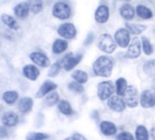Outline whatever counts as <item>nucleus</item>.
Returning a JSON list of instances; mask_svg holds the SVG:
<instances>
[{
    "instance_id": "obj_20",
    "label": "nucleus",
    "mask_w": 155,
    "mask_h": 140,
    "mask_svg": "<svg viewBox=\"0 0 155 140\" xmlns=\"http://www.w3.org/2000/svg\"><path fill=\"white\" fill-rule=\"evenodd\" d=\"M135 11L136 16L141 20H150L154 16L152 10L143 4H138L135 8Z\"/></svg>"
},
{
    "instance_id": "obj_24",
    "label": "nucleus",
    "mask_w": 155,
    "mask_h": 140,
    "mask_svg": "<svg viewBox=\"0 0 155 140\" xmlns=\"http://www.w3.org/2000/svg\"><path fill=\"white\" fill-rule=\"evenodd\" d=\"M125 27L130 31V33L132 36H135V37L141 35L147 29V26H145V25L137 24V23H130V22H126Z\"/></svg>"
},
{
    "instance_id": "obj_5",
    "label": "nucleus",
    "mask_w": 155,
    "mask_h": 140,
    "mask_svg": "<svg viewBox=\"0 0 155 140\" xmlns=\"http://www.w3.org/2000/svg\"><path fill=\"white\" fill-rule=\"evenodd\" d=\"M82 59H83V55L81 53H78L75 55H73L72 53H68L61 58L60 63L62 64L63 69L68 72L73 70L81 63Z\"/></svg>"
},
{
    "instance_id": "obj_2",
    "label": "nucleus",
    "mask_w": 155,
    "mask_h": 140,
    "mask_svg": "<svg viewBox=\"0 0 155 140\" xmlns=\"http://www.w3.org/2000/svg\"><path fill=\"white\" fill-rule=\"evenodd\" d=\"M51 13L55 18L60 21H66L72 17V4L69 0H57L52 7Z\"/></svg>"
},
{
    "instance_id": "obj_16",
    "label": "nucleus",
    "mask_w": 155,
    "mask_h": 140,
    "mask_svg": "<svg viewBox=\"0 0 155 140\" xmlns=\"http://www.w3.org/2000/svg\"><path fill=\"white\" fill-rule=\"evenodd\" d=\"M1 122L6 127H15L19 123V116L15 111H7L3 114Z\"/></svg>"
},
{
    "instance_id": "obj_4",
    "label": "nucleus",
    "mask_w": 155,
    "mask_h": 140,
    "mask_svg": "<svg viewBox=\"0 0 155 140\" xmlns=\"http://www.w3.org/2000/svg\"><path fill=\"white\" fill-rule=\"evenodd\" d=\"M115 93V85L110 80H104L98 84L97 95L100 100H108Z\"/></svg>"
},
{
    "instance_id": "obj_40",
    "label": "nucleus",
    "mask_w": 155,
    "mask_h": 140,
    "mask_svg": "<svg viewBox=\"0 0 155 140\" xmlns=\"http://www.w3.org/2000/svg\"><path fill=\"white\" fill-rule=\"evenodd\" d=\"M72 137L75 139V140H88L83 135L80 134V133H74L72 135Z\"/></svg>"
},
{
    "instance_id": "obj_39",
    "label": "nucleus",
    "mask_w": 155,
    "mask_h": 140,
    "mask_svg": "<svg viewBox=\"0 0 155 140\" xmlns=\"http://www.w3.org/2000/svg\"><path fill=\"white\" fill-rule=\"evenodd\" d=\"M8 136V130L6 126H0V139H4Z\"/></svg>"
},
{
    "instance_id": "obj_33",
    "label": "nucleus",
    "mask_w": 155,
    "mask_h": 140,
    "mask_svg": "<svg viewBox=\"0 0 155 140\" xmlns=\"http://www.w3.org/2000/svg\"><path fill=\"white\" fill-rule=\"evenodd\" d=\"M27 2L29 5L31 13L37 15V14H39L43 10V8H44L43 0H28Z\"/></svg>"
},
{
    "instance_id": "obj_35",
    "label": "nucleus",
    "mask_w": 155,
    "mask_h": 140,
    "mask_svg": "<svg viewBox=\"0 0 155 140\" xmlns=\"http://www.w3.org/2000/svg\"><path fill=\"white\" fill-rule=\"evenodd\" d=\"M68 88L72 93H75V94H78V95H81V94H83L85 92V88H84L83 84H81L79 82H76L74 80L68 83Z\"/></svg>"
},
{
    "instance_id": "obj_44",
    "label": "nucleus",
    "mask_w": 155,
    "mask_h": 140,
    "mask_svg": "<svg viewBox=\"0 0 155 140\" xmlns=\"http://www.w3.org/2000/svg\"><path fill=\"white\" fill-rule=\"evenodd\" d=\"M119 1H121L123 3H129L130 1H131V0H119Z\"/></svg>"
},
{
    "instance_id": "obj_18",
    "label": "nucleus",
    "mask_w": 155,
    "mask_h": 140,
    "mask_svg": "<svg viewBox=\"0 0 155 140\" xmlns=\"http://www.w3.org/2000/svg\"><path fill=\"white\" fill-rule=\"evenodd\" d=\"M14 15L18 19L20 20H24L26 19L29 14H30V8H29V5L28 2H20L18 4H17L13 9Z\"/></svg>"
},
{
    "instance_id": "obj_23",
    "label": "nucleus",
    "mask_w": 155,
    "mask_h": 140,
    "mask_svg": "<svg viewBox=\"0 0 155 140\" xmlns=\"http://www.w3.org/2000/svg\"><path fill=\"white\" fill-rule=\"evenodd\" d=\"M0 21H1L2 24L6 26L9 30L18 31L19 29V25L17 19L8 14H2L1 17H0Z\"/></svg>"
},
{
    "instance_id": "obj_8",
    "label": "nucleus",
    "mask_w": 155,
    "mask_h": 140,
    "mask_svg": "<svg viewBox=\"0 0 155 140\" xmlns=\"http://www.w3.org/2000/svg\"><path fill=\"white\" fill-rule=\"evenodd\" d=\"M110 17V10L109 6L105 3H101L95 9L94 20L96 21V23L100 25H104L109 21Z\"/></svg>"
},
{
    "instance_id": "obj_34",
    "label": "nucleus",
    "mask_w": 155,
    "mask_h": 140,
    "mask_svg": "<svg viewBox=\"0 0 155 140\" xmlns=\"http://www.w3.org/2000/svg\"><path fill=\"white\" fill-rule=\"evenodd\" d=\"M63 68L62 64L60 63V61H56L55 63H53L48 69V78H56L59 75L61 69Z\"/></svg>"
},
{
    "instance_id": "obj_45",
    "label": "nucleus",
    "mask_w": 155,
    "mask_h": 140,
    "mask_svg": "<svg viewBox=\"0 0 155 140\" xmlns=\"http://www.w3.org/2000/svg\"><path fill=\"white\" fill-rule=\"evenodd\" d=\"M64 140H75L72 136H69V137H67V138H65Z\"/></svg>"
},
{
    "instance_id": "obj_12",
    "label": "nucleus",
    "mask_w": 155,
    "mask_h": 140,
    "mask_svg": "<svg viewBox=\"0 0 155 140\" xmlns=\"http://www.w3.org/2000/svg\"><path fill=\"white\" fill-rule=\"evenodd\" d=\"M141 42L140 39L137 37H133L130 41V44L127 47L126 56L130 59H136L140 56L141 54Z\"/></svg>"
},
{
    "instance_id": "obj_7",
    "label": "nucleus",
    "mask_w": 155,
    "mask_h": 140,
    "mask_svg": "<svg viewBox=\"0 0 155 140\" xmlns=\"http://www.w3.org/2000/svg\"><path fill=\"white\" fill-rule=\"evenodd\" d=\"M114 40L118 46L127 48L131 41V34L126 27H120L114 33Z\"/></svg>"
},
{
    "instance_id": "obj_27",
    "label": "nucleus",
    "mask_w": 155,
    "mask_h": 140,
    "mask_svg": "<svg viewBox=\"0 0 155 140\" xmlns=\"http://www.w3.org/2000/svg\"><path fill=\"white\" fill-rule=\"evenodd\" d=\"M115 93L117 96L124 97L127 89H128V82L124 78H119L115 81Z\"/></svg>"
},
{
    "instance_id": "obj_15",
    "label": "nucleus",
    "mask_w": 155,
    "mask_h": 140,
    "mask_svg": "<svg viewBox=\"0 0 155 140\" xmlns=\"http://www.w3.org/2000/svg\"><path fill=\"white\" fill-rule=\"evenodd\" d=\"M22 75L30 81H36L40 76V70L34 64L25 65L22 68Z\"/></svg>"
},
{
    "instance_id": "obj_6",
    "label": "nucleus",
    "mask_w": 155,
    "mask_h": 140,
    "mask_svg": "<svg viewBox=\"0 0 155 140\" xmlns=\"http://www.w3.org/2000/svg\"><path fill=\"white\" fill-rule=\"evenodd\" d=\"M57 33L61 38H64L66 40H71L77 37L78 30L73 23L64 22L58 26L57 29Z\"/></svg>"
},
{
    "instance_id": "obj_9",
    "label": "nucleus",
    "mask_w": 155,
    "mask_h": 140,
    "mask_svg": "<svg viewBox=\"0 0 155 140\" xmlns=\"http://www.w3.org/2000/svg\"><path fill=\"white\" fill-rule=\"evenodd\" d=\"M127 107L130 108H135L140 104V95L138 89L134 86H129L128 89L123 97Z\"/></svg>"
},
{
    "instance_id": "obj_47",
    "label": "nucleus",
    "mask_w": 155,
    "mask_h": 140,
    "mask_svg": "<svg viewBox=\"0 0 155 140\" xmlns=\"http://www.w3.org/2000/svg\"><path fill=\"white\" fill-rule=\"evenodd\" d=\"M154 1H155V0H154Z\"/></svg>"
},
{
    "instance_id": "obj_42",
    "label": "nucleus",
    "mask_w": 155,
    "mask_h": 140,
    "mask_svg": "<svg viewBox=\"0 0 155 140\" xmlns=\"http://www.w3.org/2000/svg\"><path fill=\"white\" fill-rule=\"evenodd\" d=\"M151 88H152V90L155 91V77L153 78L152 79V85H151Z\"/></svg>"
},
{
    "instance_id": "obj_3",
    "label": "nucleus",
    "mask_w": 155,
    "mask_h": 140,
    "mask_svg": "<svg viewBox=\"0 0 155 140\" xmlns=\"http://www.w3.org/2000/svg\"><path fill=\"white\" fill-rule=\"evenodd\" d=\"M97 46L100 49V51L103 52L104 54L111 55L112 53L115 52L118 46L114 40V37L108 33H104L98 37Z\"/></svg>"
},
{
    "instance_id": "obj_25",
    "label": "nucleus",
    "mask_w": 155,
    "mask_h": 140,
    "mask_svg": "<svg viewBox=\"0 0 155 140\" xmlns=\"http://www.w3.org/2000/svg\"><path fill=\"white\" fill-rule=\"evenodd\" d=\"M19 98V94L16 90H8L3 93L2 95V99L5 102V104L8 106L14 105Z\"/></svg>"
},
{
    "instance_id": "obj_14",
    "label": "nucleus",
    "mask_w": 155,
    "mask_h": 140,
    "mask_svg": "<svg viewBox=\"0 0 155 140\" xmlns=\"http://www.w3.org/2000/svg\"><path fill=\"white\" fill-rule=\"evenodd\" d=\"M119 14L123 20L126 22H130L136 16L135 8L130 3H123L119 8Z\"/></svg>"
},
{
    "instance_id": "obj_22",
    "label": "nucleus",
    "mask_w": 155,
    "mask_h": 140,
    "mask_svg": "<svg viewBox=\"0 0 155 140\" xmlns=\"http://www.w3.org/2000/svg\"><path fill=\"white\" fill-rule=\"evenodd\" d=\"M33 107H34V100L30 97H24L20 98L18 104V111L24 115H27L29 112H31Z\"/></svg>"
},
{
    "instance_id": "obj_1",
    "label": "nucleus",
    "mask_w": 155,
    "mask_h": 140,
    "mask_svg": "<svg viewBox=\"0 0 155 140\" xmlns=\"http://www.w3.org/2000/svg\"><path fill=\"white\" fill-rule=\"evenodd\" d=\"M115 65V59L108 55L100 56L92 64V70L95 76L100 78H110Z\"/></svg>"
},
{
    "instance_id": "obj_31",
    "label": "nucleus",
    "mask_w": 155,
    "mask_h": 140,
    "mask_svg": "<svg viewBox=\"0 0 155 140\" xmlns=\"http://www.w3.org/2000/svg\"><path fill=\"white\" fill-rule=\"evenodd\" d=\"M135 139L136 140H149L150 133L147 127L143 125H139L135 129Z\"/></svg>"
},
{
    "instance_id": "obj_37",
    "label": "nucleus",
    "mask_w": 155,
    "mask_h": 140,
    "mask_svg": "<svg viewBox=\"0 0 155 140\" xmlns=\"http://www.w3.org/2000/svg\"><path fill=\"white\" fill-rule=\"evenodd\" d=\"M116 140H136L133 135L128 131H122L116 136Z\"/></svg>"
},
{
    "instance_id": "obj_46",
    "label": "nucleus",
    "mask_w": 155,
    "mask_h": 140,
    "mask_svg": "<svg viewBox=\"0 0 155 140\" xmlns=\"http://www.w3.org/2000/svg\"><path fill=\"white\" fill-rule=\"evenodd\" d=\"M1 109H2V107H1V106H0V111H1Z\"/></svg>"
},
{
    "instance_id": "obj_26",
    "label": "nucleus",
    "mask_w": 155,
    "mask_h": 140,
    "mask_svg": "<svg viewBox=\"0 0 155 140\" xmlns=\"http://www.w3.org/2000/svg\"><path fill=\"white\" fill-rule=\"evenodd\" d=\"M58 111L64 115V116H70L74 114V110L70 105V103L68 101V100H65V99H60L59 102L58 103Z\"/></svg>"
},
{
    "instance_id": "obj_28",
    "label": "nucleus",
    "mask_w": 155,
    "mask_h": 140,
    "mask_svg": "<svg viewBox=\"0 0 155 140\" xmlns=\"http://www.w3.org/2000/svg\"><path fill=\"white\" fill-rule=\"evenodd\" d=\"M71 78L74 81L81 84H86L89 80V75L81 69H76L71 73Z\"/></svg>"
},
{
    "instance_id": "obj_41",
    "label": "nucleus",
    "mask_w": 155,
    "mask_h": 140,
    "mask_svg": "<svg viewBox=\"0 0 155 140\" xmlns=\"http://www.w3.org/2000/svg\"><path fill=\"white\" fill-rule=\"evenodd\" d=\"M150 136L151 137L152 140H155V127H152L150 132Z\"/></svg>"
},
{
    "instance_id": "obj_17",
    "label": "nucleus",
    "mask_w": 155,
    "mask_h": 140,
    "mask_svg": "<svg viewBox=\"0 0 155 140\" xmlns=\"http://www.w3.org/2000/svg\"><path fill=\"white\" fill-rule=\"evenodd\" d=\"M58 88V85L51 81V80H46L42 83L40 88L36 93V97L37 98H43L49 93L55 91Z\"/></svg>"
},
{
    "instance_id": "obj_36",
    "label": "nucleus",
    "mask_w": 155,
    "mask_h": 140,
    "mask_svg": "<svg viewBox=\"0 0 155 140\" xmlns=\"http://www.w3.org/2000/svg\"><path fill=\"white\" fill-rule=\"evenodd\" d=\"M26 140H47L49 135L44 132H29L26 135Z\"/></svg>"
},
{
    "instance_id": "obj_30",
    "label": "nucleus",
    "mask_w": 155,
    "mask_h": 140,
    "mask_svg": "<svg viewBox=\"0 0 155 140\" xmlns=\"http://www.w3.org/2000/svg\"><path fill=\"white\" fill-rule=\"evenodd\" d=\"M140 42H141V49H142V52L144 53V55L151 56L154 53V46L151 44L150 40L147 37L142 36L140 37Z\"/></svg>"
},
{
    "instance_id": "obj_13",
    "label": "nucleus",
    "mask_w": 155,
    "mask_h": 140,
    "mask_svg": "<svg viewBox=\"0 0 155 140\" xmlns=\"http://www.w3.org/2000/svg\"><path fill=\"white\" fill-rule=\"evenodd\" d=\"M107 105L110 109H111L114 112L121 113L126 109V102L123 98V97H120L117 95H113L107 100Z\"/></svg>"
},
{
    "instance_id": "obj_38",
    "label": "nucleus",
    "mask_w": 155,
    "mask_h": 140,
    "mask_svg": "<svg viewBox=\"0 0 155 140\" xmlns=\"http://www.w3.org/2000/svg\"><path fill=\"white\" fill-rule=\"evenodd\" d=\"M95 41V35L93 32H89L88 35L86 36V38L83 41L84 46H90L93 42Z\"/></svg>"
},
{
    "instance_id": "obj_21",
    "label": "nucleus",
    "mask_w": 155,
    "mask_h": 140,
    "mask_svg": "<svg viewBox=\"0 0 155 140\" xmlns=\"http://www.w3.org/2000/svg\"><path fill=\"white\" fill-rule=\"evenodd\" d=\"M68 48V42L64 38H57L53 41L51 46V51L54 55H61Z\"/></svg>"
},
{
    "instance_id": "obj_10",
    "label": "nucleus",
    "mask_w": 155,
    "mask_h": 140,
    "mask_svg": "<svg viewBox=\"0 0 155 140\" xmlns=\"http://www.w3.org/2000/svg\"><path fill=\"white\" fill-rule=\"evenodd\" d=\"M29 59L34 65L42 68H47L51 65L49 57L42 51H33L29 55Z\"/></svg>"
},
{
    "instance_id": "obj_32",
    "label": "nucleus",
    "mask_w": 155,
    "mask_h": 140,
    "mask_svg": "<svg viewBox=\"0 0 155 140\" xmlns=\"http://www.w3.org/2000/svg\"><path fill=\"white\" fill-rule=\"evenodd\" d=\"M142 70L148 77H155V59H150L143 64Z\"/></svg>"
},
{
    "instance_id": "obj_11",
    "label": "nucleus",
    "mask_w": 155,
    "mask_h": 140,
    "mask_svg": "<svg viewBox=\"0 0 155 140\" xmlns=\"http://www.w3.org/2000/svg\"><path fill=\"white\" fill-rule=\"evenodd\" d=\"M140 105L142 108H152L155 107V91L145 89L140 95Z\"/></svg>"
},
{
    "instance_id": "obj_19",
    "label": "nucleus",
    "mask_w": 155,
    "mask_h": 140,
    "mask_svg": "<svg viewBox=\"0 0 155 140\" xmlns=\"http://www.w3.org/2000/svg\"><path fill=\"white\" fill-rule=\"evenodd\" d=\"M100 130L105 136H112L117 134L118 128L116 125L109 120H103L100 123Z\"/></svg>"
},
{
    "instance_id": "obj_29",
    "label": "nucleus",
    "mask_w": 155,
    "mask_h": 140,
    "mask_svg": "<svg viewBox=\"0 0 155 140\" xmlns=\"http://www.w3.org/2000/svg\"><path fill=\"white\" fill-rule=\"evenodd\" d=\"M59 100H60V97H59L58 93L56 91H53L45 97V99L43 101V105L47 107H51L55 105H58Z\"/></svg>"
},
{
    "instance_id": "obj_43",
    "label": "nucleus",
    "mask_w": 155,
    "mask_h": 140,
    "mask_svg": "<svg viewBox=\"0 0 155 140\" xmlns=\"http://www.w3.org/2000/svg\"><path fill=\"white\" fill-rule=\"evenodd\" d=\"M93 113H94V114H96V116H97V118L95 117V120H98V119H99V112H98V111H95V110H94V111H93ZM95 116V115L91 114V116Z\"/></svg>"
}]
</instances>
